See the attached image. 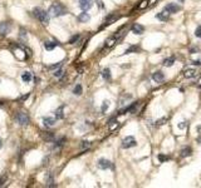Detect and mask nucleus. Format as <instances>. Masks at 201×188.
I'll use <instances>...</instances> for the list:
<instances>
[{
	"label": "nucleus",
	"mask_w": 201,
	"mask_h": 188,
	"mask_svg": "<svg viewBox=\"0 0 201 188\" xmlns=\"http://www.w3.org/2000/svg\"><path fill=\"white\" fill-rule=\"evenodd\" d=\"M49 15H52V17H62V15H65L68 13L67 9L63 6L61 3H54V4H52L50 5V8H49Z\"/></svg>",
	"instance_id": "obj_1"
},
{
	"label": "nucleus",
	"mask_w": 201,
	"mask_h": 188,
	"mask_svg": "<svg viewBox=\"0 0 201 188\" xmlns=\"http://www.w3.org/2000/svg\"><path fill=\"white\" fill-rule=\"evenodd\" d=\"M33 15L40 21V23H43V24L49 23V13L43 10L42 8H34L33 9Z\"/></svg>",
	"instance_id": "obj_2"
},
{
	"label": "nucleus",
	"mask_w": 201,
	"mask_h": 188,
	"mask_svg": "<svg viewBox=\"0 0 201 188\" xmlns=\"http://www.w3.org/2000/svg\"><path fill=\"white\" fill-rule=\"evenodd\" d=\"M15 119L20 125H27L29 123V117L25 112H18L17 115H15Z\"/></svg>",
	"instance_id": "obj_3"
},
{
	"label": "nucleus",
	"mask_w": 201,
	"mask_h": 188,
	"mask_svg": "<svg viewBox=\"0 0 201 188\" xmlns=\"http://www.w3.org/2000/svg\"><path fill=\"white\" fill-rule=\"evenodd\" d=\"M136 144H137V143H136V140H134V138L131 137V136H128V137L123 138V140H122V148L128 149V148H132V147H134Z\"/></svg>",
	"instance_id": "obj_4"
},
{
	"label": "nucleus",
	"mask_w": 201,
	"mask_h": 188,
	"mask_svg": "<svg viewBox=\"0 0 201 188\" xmlns=\"http://www.w3.org/2000/svg\"><path fill=\"white\" fill-rule=\"evenodd\" d=\"M10 29H11V24L8 23V21H3L0 23V35L5 36L10 33Z\"/></svg>",
	"instance_id": "obj_5"
},
{
	"label": "nucleus",
	"mask_w": 201,
	"mask_h": 188,
	"mask_svg": "<svg viewBox=\"0 0 201 188\" xmlns=\"http://www.w3.org/2000/svg\"><path fill=\"white\" fill-rule=\"evenodd\" d=\"M165 10H167L170 14H175V13H177V11L181 10V6L177 5V4H175V3H170V4H167V5L165 6Z\"/></svg>",
	"instance_id": "obj_6"
},
{
	"label": "nucleus",
	"mask_w": 201,
	"mask_h": 188,
	"mask_svg": "<svg viewBox=\"0 0 201 188\" xmlns=\"http://www.w3.org/2000/svg\"><path fill=\"white\" fill-rule=\"evenodd\" d=\"M93 5V0H79V8L83 11H87L92 8Z\"/></svg>",
	"instance_id": "obj_7"
},
{
	"label": "nucleus",
	"mask_w": 201,
	"mask_h": 188,
	"mask_svg": "<svg viewBox=\"0 0 201 188\" xmlns=\"http://www.w3.org/2000/svg\"><path fill=\"white\" fill-rule=\"evenodd\" d=\"M131 30H132V33L136 34V35H141V34L144 33V26H143V25H141V24H137L136 23V24L132 25Z\"/></svg>",
	"instance_id": "obj_8"
},
{
	"label": "nucleus",
	"mask_w": 201,
	"mask_h": 188,
	"mask_svg": "<svg viewBox=\"0 0 201 188\" xmlns=\"http://www.w3.org/2000/svg\"><path fill=\"white\" fill-rule=\"evenodd\" d=\"M98 168L100 169H108V168H112V163L106 158H100L98 161Z\"/></svg>",
	"instance_id": "obj_9"
},
{
	"label": "nucleus",
	"mask_w": 201,
	"mask_h": 188,
	"mask_svg": "<svg viewBox=\"0 0 201 188\" xmlns=\"http://www.w3.org/2000/svg\"><path fill=\"white\" fill-rule=\"evenodd\" d=\"M118 18H119V15H117V14H109L108 17L106 18V20H104V24H103L102 26L104 28V26H107V25H111V24L113 23V21H116V20H117Z\"/></svg>",
	"instance_id": "obj_10"
},
{
	"label": "nucleus",
	"mask_w": 201,
	"mask_h": 188,
	"mask_svg": "<svg viewBox=\"0 0 201 188\" xmlns=\"http://www.w3.org/2000/svg\"><path fill=\"white\" fill-rule=\"evenodd\" d=\"M156 18L158 19V20H161V21H166V20H167V19L170 18V13H168L167 10H165V9H163L162 11L157 13V14H156Z\"/></svg>",
	"instance_id": "obj_11"
},
{
	"label": "nucleus",
	"mask_w": 201,
	"mask_h": 188,
	"mask_svg": "<svg viewBox=\"0 0 201 188\" xmlns=\"http://www.w3.org/2000/svg\"><path fill=\"white\" fill-rule=\"evenodd\" d=\"M152 79L156 81V83H161V81L165 80V75H163V73L161 70H158V71H155L152 75Z\"/></svg>",
	"instance_id": "obj_12"
},
{
	"label": "nucleus",
	"mask_w": 201,
	"mask_h": 188,
	"mask_svg": "<svg viewBox=\"0 0 201 188\" xmlns=\"http://www.w3.org/2000/svg\"><path fill=\"white\" fill-rule=\"evenodd\" d=\"M55 120L57 118H53V117H44L43 118V124L45 125V127H53V125L55 124Z\"/></svg>",
	"instance_id": "obj_13"
},
{
	"label": "nucleus",
	"mask_w": 201,
	"mask_h": 188,
	"mask_svg": "<svg viewBox=\"0 0 201 188\" xmlns=\"http://www.w3.org/2000/svg\"><path fill=\"white\" fill-rule=\"evenodd\" d=\"M42 137H43L44 140H47V142H53V140H54V134L50 133V132H43Z\"/></svg>",
	"instance_id": "obj_14"
},
{
	"label": "nucleus",
	"mask_w": 201,
	"mask_h": 188,
	"mask_svg": "<svg viewBox=\"0 0 201 188\" xmlns=\"http://www.w3.org/2000/svg\"><path fill=\"white\" fill-rule=\"evenodd\" d=\"M89 19H91V17L87 14L86 11L81 13V14L78 15V21H79V23H87V21H89Z\"/></svg>",
	"instance_id": "obj_15"
},
{
	"label": "nucleus",
	"mask_w": 201,
	"mask_h": 188,
	"mask_svg": "<svg viewBox=\"0 0 201 188\" xmlns=\"http://www.w3.org/2000/svg\"><path fill=\"white\" fill-rule=\"evenodd\" d=\"M57 45H58V43L52 42V40H47V42L44 43V46H45V49H47V50H53Z\"/></svg>",
	"instance_id": "obj_16"
},
{
	"label": "nucleus",
	"mask_w": 201,
	"mask_h": 188,
	"mask_svg": "<svg viewBox=\"0 0 201 188\" xmlns=\"http://www.w3.org/2000/svg\"><path fill=\"white\" fill-rule=\"evenodd\" d=\"M192 154V149H191V147H185L184 149L181 150V157H190Z\"/></svg>",
	"instance_id": "obj_17"
},
{
	"label": "nucleus",
	"mask_w": 201,
	"mask_h": 188,
	"mask_svg": "<svg viewBox=\"0 0 201 188\" xmlns=\"http://www.w3.org/2000/svg\"><path fill=\"white\" fill-rule=\"evenodd\" d=\"M21 79H23L25 83H29V81L33 79V75H31V73H29V71H24V73L21 74Z\"/></svg>",
	"instance_id": "obj_18"
},
{
	"label": "nucleus",
	"mask_w": 201,
	"mask_h": 188,
	"mask_svg": "<svg viewBox=\"0 0 201 188\" xmlns=\"http://www.w3.org/2000/svg\"><path fill=\"white\" fill-rule=\"evenodd\" d=\"M174 63H175V56H168V58H166L163 60V65L165 67H172Z\"/></svg>",
	"instance_id": "obj_19"
},
{
	"label": "nucleus",
	"mask_w": 201,
	"mask_h": 188,
	"mask_svg": "<svg viewBox=\"0 0 201 188\" xmlns=\"http://www.w3.org/2000/svg\"><path fill=\"white\" fill-rule=\"evenodd\" d=\"M63 111H64V105L59 107V108L54 112V113H55V118H57V119H62L63 117H64V113H63Z\"/></svg>",
	"instance_id": "obj_20"
},
{
	"label": "nucleus",
	"mask_w": 201,
	"mask_h": 188,
	"mask_svg": "<svg viewBox=\"0 0 201 188\" xmlns=\"http://www.w3.org/2000/svg\"><path fill=\"white\" fill-rule=\"evenodd\" d=\"M53 181H54L53 173H52V172H48V173H47V186L52 187L53 186Z\"/></svg>",
	"instance_id": "obj_21"
},
{
	"label": "nucleus",
	"mask_w": 201,
	"mask_h": 188,
	"mask_svg": "<svg viewBox=\"0 0 201 188\" xmlns=\"http://www.w3.org/2000/svg\"><path fill=\"white\" fill-rule=\"evenodd\" d=\"M102 77H103V79H104V80H109V79H111V70H109L108 68L103 69V70H102Z\"/></svg>",
	"instance_id": "obj_22"
},
{
	"label": "nucleus",
	"mask_w": 201,
	"mask_h": 188,
	"mask_svg": "<svg viewBox=\"0 0 201 188\" xmlns=\"http://www.w3.org/2000/svg\"><path fill=\"white\" fill-rule=\"evenodd\" d=\"M184 75L186 78H192V77L196 75V70H195V69H186V70H185V73H184Z\"/></svg>",
	"instance_id": "obj_23"
},
{
	"label": "nucleus",
	"mask_w": 201,
	"mask_h": 188,
	"mask_svg": "<svg viewBox=\"0 0 201 188\" xmlns=\"http://www.w3.org/2000/svg\"><path fill=\"white\" fill-rule=\"evenodd\" d=\"M138 50H140V46H138V45H131L128 49H126L124 54H130V53H137Z\"/></svg>",
	"instance_id": "obj_24"
},
{
	"label": "nucleus",
	"mask_w": 201,
	"mask_h": 188,
	"mask_svg": "<svg viewBox=\"0 0 201 188\" xmlns=\"http://www.w3.org/2000/svg\"><path fill=\"white\" fill-rule=\"evenodd\" d=\"M117 127H118V122L114 118L111 119V120H109V129L113 130V129H114V128H117Z\"/></svg>",
	"instance_id": "obj_25"
},
{
	"label": "nucleus",
	"mask_w": 201,
	"mask_h": 188,
	"mask_svg": "<svg viewBox=\"0 0 201 188\" xmlns=\"http://www.w3.org/2000/svg\"><path fill=\"white\" fill-rule=\"evenodd\" d=\"M73 93L75 94V95H81V94H82V85H81V84H77V85L74 87Z\"/></svg>",
	"instance_id": "obj_26"
},
{
	"label": "nucleus",
	"mask_w": 201,
	"mask_h": 188,
	"mask_svg": "<svg viewBox=\"0 0 201 188\" xmlns=\"http://www.w3.org/2000/svg\"><path fill=\"white\" fill-rule=\"evenodd\" d=\"M91 147V142H88V140H83V142L81 143V148L82 149H87Z\"/></svg>",
	"instance_id": "obj_27"
},
{
	"label": "nucleus",
	"mask_w": 201,
	"mask_h": 188,
	"mask_svg": "<svg viewBox=\"0 0 201 188\" xmlns=\"http://www.w3.org/2000/svg\"><path fill=\"white\" fill-rule=\"evenodd\" d=\"M147 6H148V0H142V1H141V4L138 5V9H141V10H142V9L147 8Z\"/></svg>",
	"instance_id": "obj_28"
},
{
	"label": "nucleus",
	"mask_w": 201,
	"mask_h": 188,
	"mask_svg": "<svg viewBox=\"0 0 201 188\" xmlns=\"http://www.w3.org/2000/svg\"><path fill=\"white\" fill-rule=\"evenodd\" d=\"M108 107H109V102H108V100H104L102 107H100V109H102V112H106L107 109H108Z\"/></svg>",
	"instance_id": "obj_29"
},
{
	"label": "nucleus",
	"mask_w": 201,
	"mask_h": 188,
	"mask_svg": "<svg viewBox=\"0 0 201 188\" xmlns=\"http://www.w3.org/2000/svg\"><path fill=\"white\" fill-rule=\"evenodd\" d=\"M79 38H81V35H79V34H77V35L72 36L71 39H69V44H73V43H75V42H77L78 39H79Z\"/></svg>",
	"instance_id": "obj_30"
},
{
	"label": "nucleus",
	"mask_w": 201,
	"mask_h": 188,
	"mask_svg": "<svg viewBox=\"0 0 201 188\" xmlns=\"http://www.w3.org/2000/svg\"><path fill=\"white\" fill-rule=\"evenodd\" d=\"M195 36L196 38H201V25L196 28V30H195Z\"/></svg>",
	"instance_id": "obj_31"
},
{
	"label": "nucleus",
	"mask_w": 201,
	"mask_h": 188,
	"mask_svg": "<svg viewBox=\"0 0 201 188\" xmlns=\"http://www.w3.org/2000/svg\"><path fill=\"white\" fill-rule=\"evenodd\" d=\"M63 74H64V71H63V69H58V70L54 73V75L57 78H61V77H63Z\"/></svg>",
	"instance_id": "obj_32"
},
{
	"label": "nucleus",
	"mask_w": 201,
	"mask_h": 188,
	"mask_svg": "<svg viewBox=\"0 0 201 188\" xmlns=\"http://www.w3.org/2000/svg\"><path fill=\"white\" fill-rule=\"evenodd\" d=\"M167 159H168L167 156H163V154H160L158 156V161L160 162H165V161H167Z\"/></svg>",
	"instance_id": "obj_33"
},
{
	"label": "nucleus",
	"mask_w": 201,
	"mask_h": 188,
	"mask_svg": "<svg viewBox=\"0 0 201 188\" xmlns=\"http://www.w3.org/2000/svg\"><path fill=\"white\" fill-rule=\"evenodd\" d=\"M20 38H27V30L23 29V28H20Z\"/></svg>",
	"instance_id": "obj_34"
},
{
	"label": "nucleus",
	"mask_w": 201,
	"mask_h": 188,
	"mask_svg": "<svg viewBox=\"0 0 201 188\" xmlns=\"http://www.w3.org/2000/svg\"><path fill=\"white\" fill-rule=\"evenodd\" d=\"M63 64V62H59V63H57V64H54V65H50V69H57V68H59L61 67V65Z\"/></svg>",
	"instance_id": "obj_35"
},
{
	"label": "nucleus",
	"mask_w": 201,
	"mask_h": 188,
	"mask_svg": "<svg viewBox=\"0 0 201 188\" xmlns=\"http://www.w3.org/2000/svg\"><path fill=\"white\" fill-rule=\"evenodd\" d=\"M165 122H166V118H162V119H160V120L156 122V125H162Z\"/></svg>",
	"instance_id": "obj_36"
},
{
	"label": "nucleus",
	"mask_w": 201,
	"mask_h": 188,
	"mask_svg": "<svg viewBox=\"0 0 201 188\" xmlns=\"http://www.w3.org/2000/svg\"><path fill=\"white\" fill-rule=\"evenodd\" d=\"M186 125H187V122H181V123L178 124V128H180V129H184Z\"/></svg>",
	"instance_id": "obj_37"
},
{
	"label": "nucleus",
	"mask_w": 201,
	"mask_h": 188,
	"mask_svg": "<svg viewBox=\"0 0 201 188\" xmlns=\"http://www.w3.org/2000/svg\"><path fill=\"white\" fill-rule=\"evenodd\" d=\"M5 181H6V175H4V177H0V187L5 183Z\"/></svg>",
	"instance_id": "obj_38"
},
{
	"label": "nucleus",
	"mask_w": 201,
	"mask_h": 188,
	"mask_svg": "<svg viewBox=\"0 0 201 188\" xmlns=\"http://www.w3.org/2000/svg\"><path fill=\"white\" fill-rule=\"evenodd\" d=\"M157 3V0H148V6H152Z\"/></svg>",
	"instance_id": "obj_39"
},
{
	"label": "nucleus",
	"mask_w": 201,
	"mask_h": 188,
	"mask_svg": "<svg viewBox=\"0 0 201 188\" xmlns=\"http://www.w3.org/2000/svg\"><path fill=\"white\" fill-rule=\"evenodd\" d=\"M192 64H195V65H201V62H200V60H195Z\"/></svg>",
	"instance_id": "obj_40"
},
{
	"label": "nucleus",
	"mask_w": 201,
	"mask_h": 188,
	"mask_svg": "<svg viewBox=\"0 0 201 188\" xmlns=\"http://www.w3.org/2000/svg\"><path fill=\"white\" fill-rule=\"evenodd\" d=\"M1 146H3V142H1V139H0V148H1Z\"/></svg>",
	"instance_id": "obj_41"
},
{
	"label": "nucleus",
	"mask_w": 201,
	"mask_h": 188,
	"mask_svg": "<svg viewBox=\"0 0 201 188\" xmlns=\"http://www.w3.org/2000/svg\"><path fill=\"white\" fill-rule=\"evenodd\" d=\"M178 1H180V3H184V1H185V0H178Z\"/></svg>",
	"instance_id": "obj_42"
}]
</instances>
